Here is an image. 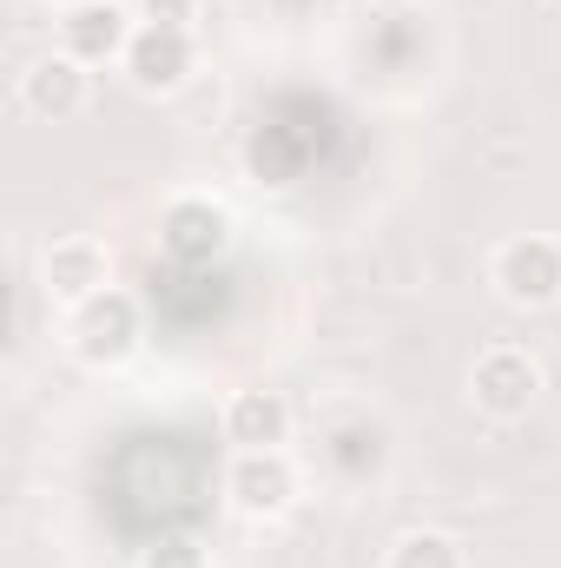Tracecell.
<instances>
[{"instance_id":"3957f363","label":"cell","mask_w":561,"mask_h":568,"mask_svg":"<svg viewBox=\"0 0 561 568\" xmlns=\"http://www.w3.org/2000/svg\"><path fill=\"white\" fill-rule=\"evenodd\" d=\"M469 397H476L482 417L516 424V417H529L536 397H542V364H536L529 351H516V344H496V351L476 357V371H469Z\"/></svg>"},{"instance_id":"8fae6325","label":"cell","mask_w":561,"mask_h":568,"mask_svg":"<svg viewBox=\"0 0 561 568\" xmlns=\"http://www.w3.org/2000/svg\"><path fill=\"white\" fill-rule=\"evenodd\" d=\"M384 568H469V556H462V542L442 536V529H410V536L390 542V562Z\"/></svg>"},{"instance_id":"8992f818","label":"cell","mask_w":561,"mask_h":568,"mask_svg":"<svg viewBox=\"0 0 561 568\" xmlns=\"http://www.w3.org/2000/svg\"><path fill=\"white\" fill-rule=\"evenodd\" d=\"M225 239H232V219L212 199H172L159 219V245L172 265H212L225 252Z\"/></svg>"},{"instance_id":"30bf717a","label":"cell","mask_w":561,"mask_h":568,"mask_svg":"<svg viewBox=\"0 0 561 568\" xmlns=\"http://www.w3.org/2000/svg\"><path fill=\"white\" fill-rule=\"evenodd\" d=\"M225 443H238V449H284L290 443V404L278 390H238L225 404Z\"/></svg>"},{"instance_id":"ba28073f","label":"cell","mask_w":561,"mask_h":568,"mask_svg":"<svg viewBox=\"0 0 561 568\" xmlns=\"http://www.w3.org/2000/svg\"><path fill=\"white\" fill-rule=\"evenodd\" d=\"M126 80L140 93H178L192 80V33L178 27H140L126 47Z\"/></svg>"},{"instance_id":"5bb4252c","label":"cell","mask_w":561,"mask_h":568,"mask_svg":"<svg viewBox=\"0 0 561 568\" xmlns=\"http://www.w3.org/2000/svg\"><path fill=\"white\" fill-rule=\"evenodd\" d=\"M555 7H561V0H555Z\"/></svg>"},{"instance_id":"7c38bea8","label":"cell","mask_w":561,"mask_h":568,"mask_svg":"<svg viewBox=\"0 0 561 568\" xmlns=\"http://www.w3.org/2000/svg\"><path fill=\"white\" fill-rule=\"evenodd\" d=\"M140 568H212V556H205L198 542L172 536V542H152V549L140 556Z\"/></svg>"},{"instance_id":"5b68a950","label":"cell","mask_w":561,"mask_h":568,"mask_svg":"<svg viewBox=\"0 0 561 568\" xmlns=\"http://www.w3.org/2000/svg\"><path fill=\"white\" fill-rule=\"evenodd\" d=\"M133 13L120 0H80L60 13V53H73L80 67H100V60H126L133 47Z\"/></svg>"},{"instance_id":"6da1fadb","label":"cell","mask_w":561,"mask_h":568,"mask_svg":"<svg viewBox=\"0 0 561 568\" xmlns=\"http://www.w3.org/2000/svg\"><path fill=\"white\" fill-rule=\"evenodd\" d=\"M140 337H145L140 297L120 291V284H106V291L86 297V304H67V344H73V357H86V364H100V371L126 364V357L140 351Z\"/></svg>"},{"instance_id":"52a82bcc","label":"cell","mask_w":561,"mask_h":568,"mask_svg":"<svg viewBox=\"0 0 561 568\" xmlns=\"http://www.w3.org/2000/svg\"><path fill=\"white\" fill-rule=\"evenodd\" d=\"M40 278L60 304H86L113 284V252L100 239H53L47 258H40Z\"/></svg>"},{"instance_id":"7a4b0ae2","label":"cell","mask_w":561,"mask_h":568,"mask_svg":"<svg viewBox=\"0 0 561 568\" xmlns=\"http://www.w3.org/2000/svg\"><path fill=\"white\" fill-rule=\"evenodd\" d=\"M489 284H496L516 311H549V304H561V245L549 232H522V239L496 245Z\"/></svg>"},{"instance_id":"9c48e42d","label":"cell","mask_w":561,"mask_h":568,"mask_svg":"<svg viewBox=\"0 0 561 568\" xmlns=\"http://www.w3.org/2000/svg\"><path fill=\"white\" fill-rule=\"evenodd\" d=\"M20 100H27V113H40V120H73V113L86 106V67H80L73 53H47V60H33V67L20 73Z\"/></svg>"},{"instance_id":"4fadbf2b","label":"cell","mask_w":561,"mask_h":568,"mask_svg":"<svg viewBox=\"0 0 561 568\" xmlns=\"http://www.w3.org/2000/svg\"><path fill=\"white\" fill-rule=\"evenodd\" d=\"M140 20L145 27H178V33H192L198 0H140Z\"/></svg>"},{"instance_id":"277c9868","label":"cell","mask_w":561,"mask_h":568,"mask_svg":"<svg viewBox=\"0 0 561 568\" xmlns=\"http://www.w3.org/2000/svg\"><path fill=\"white\" fill-rule=\"evenodd\" d=\"M290 496H297V469H290L284 449H238V456H232V469H225V503H232L238 516L272 523V516L290 509Z\"/></svg>"}]
</instances>
